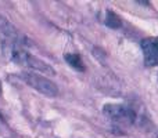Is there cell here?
<instances>
[{
	"instance_id": "6da1fadb",
	"label": "cell",
	"mask_w": 158,
	"mask_h": 138,
	"mask_svg": "<svg viewBox=\"0 0 158 138\" xmlns=\"http://www.w3.org/2000/svg\"><path fill=\"white\" fill-rule=\"evenodd\" d=\"M4 54H7L8 57H10L15 64H18V65H24V66H28V68H31V69L39 70L40 73H44V75H50V76L56 75V70L53 69V66H50L49 64H46L44 61L39 60V58L33 57L32 54H29L28 51L19 49V47L15 46V44L8 46L7 53H4Z\"/></svg>"
},
{
	"instance_id": "7a4b0ae2",
	"label": "cell",
	"mask_w": 158,
	"mask_h": 138,
	"mask_svg": "<svg viewBox=\"0 0 158 138\" xmlns=\"http://www.w3.org/2000/svg\"><path fill=\"white\" fill-rule=\"evenodd\" d=\"M103 113L112 122L119 124H133L137 119V115L133 109L121 104H107L103 106Z\"/></svg>"
},
{
	"instance_id": "3957f363",
	"label": "cell",
	"mask_w": 158,
	"mask_h": 138,
	"mask_svg": "<svg viewBox=\"0 0 158 138\" xmlns=\"http://www.w3.org/2000/svg\"><path fill=\"white\" fill-rule=\"evenodd\" d=\"M19 77L25 81L29 87L38 90L39 93L47 95V97H56L58 94V87L56 86V83H53L52 80L43 77L40 75H35V73H28V72H22L19 75Z\"/></svg>"
},
{
	"instance_id": "277c9868",
	"label": "cell",
	"mask_w": 158,
	"mask_h": 138,
	"mask_svg": "<svg viewBox=\"0 0 158 138\" xmlns=\"http://www.w3.org/2000/svg\"><path fill=\"white\" fill-rule=\"evenodd\" d=\"M144 55V64L147 66L158 65V37H146L140 43Z\"/></svg>"
},
{
	"instance_id": "5b68a950",
	"label": "cell",
	"mask_w": 158,
	"mask_h": 138,
	"mask_svg": "<svg viewBox=\"0 0 158 138\" xmlns=\"http://www.w3.org/2000/svg\"><path fill=\"white\" fill-rule=\"evenodd\" d=\"M0 30H2L6 36H8L15 46H18V44H29V40H28L6 17H3L2 14H0Z\"/></svg>"
},
{
	"instance_id": "8992f818",
	"label": "cell",
	"mask_w": 158,
	"mask_h": 138,
	"mask_svg": "<svg viewBox=\"0 0 158 138\" xmlns=\"http://www.w3.org/2000/svg\"><path fill=\"white\" fill-rule=\"evenodd\" d=\"M103 24L106 25V26L111 28V29H118V28L122 26L121 18L115 13H112V11H110V10L103 13Z\"/></svg>"
},
{
	"instance_id": "52a82bcc",
	"label": "cell",
	"mask_w": 158,
	"mask_h": 138,
	"mask_svg": "<svg viewBox=\"0 0 158 138\" xmlns=\"http://www.w3.org/2000/svg\"><path fill=\"white\" fill-rule=\"evenodd\" d=\"M65 61L72 66V68L79 70V72H83L85 70V65H83V61H82L81 55H78V54H65Z\"/></svg>"
},
{
	"instance_id": "ba28073f",
	"label": "cell",
	"mask_w": 158,
	"mask_h": 138,
	"mask_svg": "<svg viewBox=\"0 0 158 138\" xmlns=\"http://www.w3.org/2000/svg\"><path fill=\"white\" fill-rule=\"evenodd\" d=\"M151 138H158V131H156V133L151 134Z\"/></svg>"
}]
</instances>
